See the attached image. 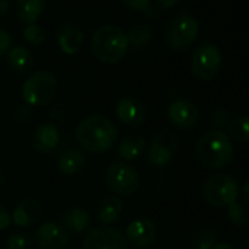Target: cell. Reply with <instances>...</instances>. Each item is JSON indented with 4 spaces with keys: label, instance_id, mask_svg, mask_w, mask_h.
<instances>
[{
    "label": "cell",
    "instance_id": "6da1fadb",
    "mask_svg": "<svg viewBox=\"0 0 249 249\" xmlns=\"http://www.w3.org/2000/svg\"><path fill=\"white\" fill-rule=\"evenodd\" d=\"M75 138L85 151L100 154L117 145L119 131L108 117L103 114H89L78 123Z\"/></svg>",
    "mask_w": 249,
    "mask_h": 249
},
{
    "label": "cell",
    "instance_id": "7a4b0ae2",
    "mask_svg": "<svg viewBox=\"0 0 249 249\" xmlns=\"http://www.w3.org/2000/svg\"><path fill=\"white\" fill-rule=\"evenodd\" d=\"M129 41L122 28L116 25H101L91 37V52L104 65H117L128 54Z\"/></svg>",
    "mask_w": 249,
    "mask_h": 249
},
{
    "label": "cell",
    "instance_id": "3957f363",
    "mask_svg": "<svg viewBox=\"0 0 249 249\" xmlns=\"http://www.w3.org/2000/svg\"><path fill=\"white\" fill-rule=\"evenodd\" d=\"M199 163L208 169L218 170L226 167L233 159V144L221 131H210L204 134L195 147Z\"/></svg>",
    "mask_w": 249,
    "mask_h": 249
},
{
    "label": "cell",
    "instance_id": "277c9868",
    "mask_svg": "<svg viewBox=\"0 0 249 249\" xmlns=\"http://www.w3.org/2000/svg\"><path fill=\"white\" fill-rule=\"evenodd\" d=\"M57 79L56 76L46 69H40L37 72H33L25 82L22 84L21 95L24 98V103H27L31 107L46 106L57 94Z\"/></svg>",
    "mask_w": 249,
    "mask_h": 249
},
{
    "label": "cell",
    "instance_id": "5b68a950",
    "mask_svg": "<svg viewBox=\"0 0 249 249\" xmlns=\"http://www.w3.org/2000/svg\"><path fill=\"white\" fill-rule=\"evenodd\" d=\"M199 34V24L192 17L191 12H180L167 27L164 40L166 44L176 52H183L189 49Z\"/></svg>",
    "mask_w": 249,
    "mask_h": 249
},
{
    "label": "cell",
    "instance_id": "8992f818",
    "mask_svg": "<svg viewBox=\"0 0 249 249\" xmlns=\"http://www.w3.org/2000/svg\"><path fill=\"white\" fill-rule=\"evenodd\" d=\"M104 183L116 196H131L140 189L141 178L131 164L114 161L104 175Z\"/></svg>",
    "mask_w": 249,
    "mask_h": 249
},
{
    "label": "cell",
    "instance_id": "52a82bcc",
    "mask_svg": "<svg viewBox=\"0 0 249 249\" xmlns=\"http://www.w3.org/2000/svg\"><path fill=\"white\" fill-rule=\"evenodd\" d=\"M202 196L213 207H229L230 204L237 201V180L227 173L213 175L202 186Z\"/></svg>",
    "mask_w": 249,
    "mask_h": 249
},
{
    "label": "cell",
    "instance_id": "ba28073f",
    "mask_svg": "<svg viewBox=\"0 0 249 249\" xmlns=\"http://www.w3.org/2000/svg\"><path fill=\"white\" fill-rule=\"evenodd\" d=\"M221 63V50L211 43H202L192 52L191 73L198 81H211L218 75Z\"/></svg>",
    "mask_w": 249,
    "mask_h": 249
},
{
    "label": "cell",
    "instance_id": "9c48e42d",
    "mask_svg": "<svg viewBox=\"0 0 249 249\" xmlns=\"http://www.w3.org/2000/svg\"><path fill=\"white\" fill-rule=\"evenodd\" d=\"M179 148V141L175 132L172 131H160L151 141L148 154H147V161L153 167H166L169 166Z\"/></svg>",
    "mask_w": 249,
    "mask_h": 249
},
{
    "label": "cell",
    "instance_id": "30bf717a",
    "mask_svg": "<svg viewBox=\"0 0 249 249\" xmlns=\"http://www.w3.org/2000/svg\"><path fill=\"white\" fill-rule=\"evenodd\" d=\"M82 249H128V240L116 227L97 226L87 230Z\"/></svg>",
    "mask_w": 249,
    "mask_h": 249
},
{
    "label": "cell",
    "instance_id": "8fae6325",
    "mask_svg": "<svg viewBox=\"0 0 249 249\" xmlns=\"http://www.w3.org/2000/svg\"><path fill=\"white\" fill-rule=\"evenodd\" d=\"M166 117L173 128L191 131L199 119L198 107L188 98H175L166 107Z\"/></svg>",
    "mask_w": 249,
    "mask_h": 249
},
{
    "label": "cell",
    "instance_id": "7c38bea8",
    "mask_svg": "<svg viewBox=\"0 0 249 249\" xmlns=\"http://www.w3.org/2000/svg\"><path fill=\"white\" fill-rule=\"evenodd\" d=\"M114 113L119 122H122L124 126L129 128H140L147 120V108L141 100L132 95L120 97L116 101Z\"/></svg>",
    "mask_w": 249,
    "mask_h": 249
},
{
    "label": "cell",
    "instance_id": "4fadbf2b",
    "mask_svg": "<svg viewBox=\"0 0 249 249\" xmlns=\"http://www.w3.org/2000/svg\"><path fill=\"white\" fill-rule=\"evenodd\" d=\"M124 237L128 240V245L137 249H145L156 242L157 226L148 217H138L128 224Z\"/></svg>",
    "mask_w": 249,
    "mask_h": 249
},
{
    "label": "cell",
    "instance_id": "5bb4252c",
    "mask_svg": "<svg viewBox=\"0 0 249 249\" xmlns=\"http://www.w3.org/2000/svg\"><path fill=\"white\" fill-rule=\"evenodd\" d=\"M34 240L40 249H63L68 246L71 234L62 224L46 221L37 227L34 233Z\"/></svg>",
    "mask_w": 249,
    "mask_h": 249
},
{
    "label": "cell",
    "instance_id": "9a60e30c",
    "mask_svg": "<svg viewBox=\"0 0 249 249\" xmlns=\"http://www.w3.org/2000/svg\"><path fill=\"white\" fill-rule=\"evenodd\" d=\"M56 38L65 54H76L84 43V31L71 21H63L56 30Z\"/></svg>",
    "mask_w": 249,
    "mask_h": 249
},
{
    "label": "cell",
    "instance_id": "2e32d148",
    "mask_svg": "<svg viewBox=\"0 0 249 249\" xmlns=\"http://www.w3.org/2000/svg\"><path fill=\"white\" fill-rule=\"evenodd\" d=\"M33 147L37 153L46 156L53 153L60 142V132L56 123L47 122L36 129L33 135Z\"/></svg>",
    "mask_w": 249,
    "mask_h": 249
},
{
    "label": "cell",
    "instance_id": "e0dca14e",
    "mask_svg": "<svg viewBox=\"0 0 249 249\" xmlns=\"http://www.w3.org/2000/svg\"><path fill=\"white\" fill-rule=\"evenodd\" d=\"M43 215V205L36 198L22 199L11 214L12 221L19 227H31L36 224Z\"/></svg>",
    "mask_w": 249,
    "mask_h": 249
},
{
    "label": "cell",
    "instance_id": "ac0fdd59",
    "mask_svg": "<svg viewBox=\"0 0 249 249\" xmlns=\"http://www.w3.org/2000/svg\"><path fill=\"white\" fill-rule=\"evenodd\" d=\"M123 213V202L116 195H106L103 196L95 208H94V217L101 226H108L116 223Z\"/></svg>",
    "mask_w": 249,
    "mask_h": 249
},
{
    "label": "cell",
    "instance_id": "d6986e66",
    "mask_svg": "<svg viewBox=\"0 0 249 249\" xmlns=\"http://www.w3.org/2000/svg\"><path fill=\"white\" fill-rule=\"evenodd\" d=\"M6 62L12 72L18 75H27L34 69L36 57L30 49L24 46H14L6 53Z\"/></svg>",
    "mask_w": 249,
    "mask_h": 249
},
{
    "label": "cell",
    "instance_id": "ffe728a7",
    "mask_svg": "<svg viewBox=\"0 0 249 249\" xmlns=\"http://www.w3.org/2000/svg\"><path fill=\"white\" fill-rule=\"evenodd\" d=\"M62 226L66 229V231L71 234H82L89 229L91 217L87 210L84 208H69L62 214Z\"/></svg>",
    "mask_w": 249,
    "mask_h": 249
},
{
    "label": "cell",
    "instance_id": "44dd1931",
    "mask_svg": "<svg viewBox=\"0 0 249 249\" xmlns=\"http://www.w3.org/2000/svg\"><path fill=\"white\" fill-rule=\"evenodd\" d=\"M87 164L85 154L76 148L65 150L57 159V169L66 176H76L79 175Z\"/></svg>",
    "mask_w": 249,
    "mask_h": 249
},
{
    "label": "cell",
    "instance_id": "7402d4cb",
    "mask_svg": "<svg viewBox=\"0 0 249 249\" xmlns=\"http://www.w3.org/2000/svg\"><path fill=\"white\" fill-rule=\"evenodd\" d=\"M147 148V140L141 135H128L117 142V156L124 161L140 159Z\"/></svg>",
    "mask_w": 249,
    "mask_h": 249
},
{
    "label": "cell",
    "instance_id": "603a6c76",
    "mask_svg": "<svg viewBox=\"0 0 249 249\" xmlns=\"http://www.w3.org/2000/svg\"><path fill=\"white\" fill-rule=\"evenodd\" d=\"M46 9V0H17L15 12L18 19L25 24H37Z\"/></svg>",
    "mask_w": 249,
    "mask_h": 249
},
{
    "label": "cell",
    "instance_id": "cb8c5ba5",
    "mask_svg": "<svg viewBox=\"0 0 249 249\" xmlns=\"http://www.w3.org/2000/svg\"><path fill=\"white\" fill-rule=\"evenodd\" d=\"M129 46H134L137 49L145 47L154 37V31L147 24H135L132 25L126 33Z\"/></svg>",
    "mask_w": 249,
    "mask_h": 249
},
{
    "label": "cell",
    "instance_id": "d4e9b609",
    "mask_svg": "<svg viewBox=\"0 0 249 249\" xmlns=\"http://www.w3.org/2000/svg\"><path fill=\"white\" fill-rule=\"evenodd\" d=\"M229 138L237 142L249 144V116H237L227 124Z\"/></svg>",
    "mask_w": 249,
    "mask_h": 249
},
{
    "label": "cell",
    "instance_id": "484cf974",
    "mask_svg": "<svg viewBox=\"0 0 249 249\" xmlns=\"http://www.w3.org/2000/svg\"><path fill=\"white\" fill-rule=\"evenodd\" d=\"M227 218L234 226H246L249 223V207L242 201H234L227 207Z\"/></svg>",
    "mask_w": 249,
    "mask_h": 249
},
{
    "label": "cell",
    "instance_id": "4316f807",
    "mask_svg": "<svg viewBox=\"0 0 249 249\" xmlns=\"http://www.w3.org/2000/svg\"><path fill=\"white\" fill-rule=\"evenodd\" d=\"M215 243H217L215 231L210 227H202L201 230L195 233L194 240H192V248L194 249H213Z\"/></svg>",
    "mask_w": 249,
    "mask_h": 249
},
{
    "label": "cell",
    "instance_id": "83f0119b",
    "mask_svg": "<svg viewBox=\"0 0 249 249\" xmlns=\"http://www.w3.org/2000/svg\"><path fill=\"white\" fill-rule=\"evenodd\" d=\"M24 38L33 46H43L46 41V31L38 24H30L24 30Z\"/></svg>",
    "mask_w": 249,
    "mask_h": 249
},
{
    "label": "cell",
    "instance_id": "f1b7e54d",
    "mask_svg": "<svg viewBox=\"0 0 249 249\" xmlns=\"http://www.w3.org/2000/svg\"><path fill=\"white\" fill-rule=\"evenodd\" d=\"M31 245L33 240L30 234L24 231H15L6 239V249H30Z\"/></svg>",
    "mask_w": 249,
    "mask_h": 249
},
{
    "label": "cell",
    "instance_id": "f546056e",
    "mask_svg": "<svg viewBox=\"0 0 249 249\" xmlns=\"http://www.w3.org/2000/svg\"><path fill=\"white\" fill-rule=\"evenodd\" d=\"M33 116H34V110H33V107L28 106L27 103L18 104V106L15 107V110H14V117H15V120H17L18 123H22V124L30 123L31 119H33Z\"/></svg>",
    "mask_w": 249,
    "mask_h": 249
},
{
    "label": "cell",
    "instance_id": "4dcf8cb0",
    "mask_svg": "<svg viewBox=\"0 0 249 249\" xmlns=\"http://www.w3.org/2000/svg\"><path fill=\"white\" fill-rule=\"evenodd\" d=\"M12 47V36L11 33L3 28V27H0V57L5 56L9 49Z\"/></svg>",
    "mask_w": 249,
    "mask_h": 249
},
{
    "label": "cell",
    "instance_id": "1f68e13d",
    "mask_svg": "<svg viewBox=\"0 0 249 249\" xmlns=\"http://www.w3.org/2000/svg\"><path fill=\"white\" fill-rule=\"evenodd\" d=\"M120 2L126 8L138 12H145L151 5V0H120Z\"/></svg>",
    "mask_w": 249,
    "mask_h": 249
},
{
    "label": "cell",
    "instance_id": "d6a6232c",
    "mask_svg": "<svg viewBox=\"0 0 249 249\" xmlns=\"http://www.w3.org/2000/svg\"><path fill=\"white\" fill-rule=\"evenodd\" d=\"M227 117H229L227 113H226L224 110H221V108L215 110V111L211 114V123L217 128L215 131H220L221 128H224V124H229V123L224 122V119H227Z\"/></svg>",
    "mask_w": 249,
    "mask_h": 249
},
{
    "label": "cell",
    "instance_id": "836d02e7",
    "mask_svg": "<svg viewBox=\"0 0 249 249\" xmlns=\"http://www.w3.org/2000/svg\"><path fill=\"white\" fill-rule=\"evenodd\" d=\"M11 224H12L11 213L8 211V208L2 202H0V231L6 230Z\"/></svg>",
    "mask_w": 249,
    "mask_h": 249
},
{
    "label": "cell",
    "instance_id": "e575fe53",
    "mask_svg": "<svg viewBox=\"0 0 249 249\" xmlns=\"http://www.w3.org/2000/svg\"><path fill=\"white\" fill-rule=\"evenodd\" d=\"M179 2H180V0H156V6L159 9H172Z\"/></svg>",
    "mask_w": 249,
    "mask_h": 249
},
{
    "label": "cell",
    "instance_id": "d590c367",
    "mask_svg": "<svg viewBox=\"0 0 249 249\" xmlns=\"http://www.w3.org/2000/svg\"><path fill=\"white\" fill-rule=\"evenodd\" d=\"M240 198H242L240 201L249 207V180L245 182V185L242 186V189H240Z\"/></svg>",
    "mask_w": 249,
    "mask_h": 249
},
{
    "label": "cell",
    "instance_id": "8d00e7d4",
    "mask_svg": "<svg viewBox=\"0 0 249 249\" xmlns=\"http://www.w3.org/2000/svg\"><path fill=\"white\" fill-rule=\"evenodd\" d=\"M9 8H11L9 0H0V17H5L8 14Z\"/></svg>",
    "mask_w": 249,
    "mask_h": 249
},
{
    "label": "cell",
    "instance_id": "74e56055",
    "mask_svg": "<svg viewBox=\"0 0 249 249\" xmlns=\"http://www.w3.org/2000/svg\"><path fill=\"white\" fill-rule=\"evenodd\" d=\"M213 249H233V246L229 243H224V242H217Z\"/></svg>",
    "mask_w": 249,
    "mask_h": 249
},
{
    "label": "cell",
    "instance_id": "f35d334b",
    "mask_svg": "<svg viewBox=\"0 0 249 249\" xmlns=\"http://www.w3.org/2000/svg\"><path fill=\"white\" fill-rule=\"evenodd\" d=\"M3 183H5V172L0 169V188L3 186Z\"/></svg>",
    "mask_w": 249,
    "mask_h": 249
},
{
    "label": "cell",
    "instance_id": "ab89813d",
    "mask_svg": "<svg viewBox=\"0 0 249 249\" xmlns=\"http://www.w3.org/2000/svg\"><path fill=\"white\" fill-rule=\"evenodd\" d=\"M239 249H249V239H246L242 245H240V248Z\"/></svg>",
    "mask_w": 249,
    "mask_h": 249
},
{
    "label": "cell",
    "instance_id": "60d3db41",
    "mask_svg": "<svg viewBox=\"0 0 249 249\" xmlns=\"http://www.w3.org/2000/svg\"><path fill=\"white\" fill-rule=\"evenodd\" d=\"M63 249H66V248H63Z\"/></svg>",
    "mask_w": 249,
    "mask_h": 249
}]
</instances>
